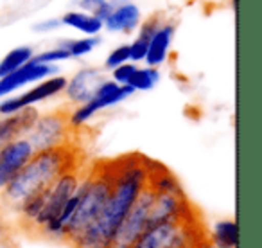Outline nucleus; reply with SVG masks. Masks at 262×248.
<instances>
[{"label":"nucleus","mask_w":262,"mask_h":248,"mask_svg":"<svg viewBox=\"0 0 262 248\" xmlns=\"http://www.w3.org/2000/svg\"><path fill=\"white\" fill-rule=\"evenodd\" d=\"M129 158L131 160L120 164L115 162V175L108 200L97 218L70 239L74 248H108L115 229L147 185V171L140 155Z\"/></svg>","instance_id":"1"},{"label":"nucleus","mask_w":262,"mask_h":248,"mask_svg":"<svg viewBox=\"0 0 262 248\" xmlns=\"http://www.w3.org/2000/svg\"><path fill=\"white\" fill-rule=\"evenodd\" d=\"M77 168V151L72 144L34 151L27 164L15 175V178L0 191L2 201L8 207L18 209L26 198L47 189L61 173Z\"/></svg>","instance_id":"2"},{"label":"nucleus","mask_w":262,"mask_h":248,"mask_svg":"<svg viewBox=\"0 0 262 248\" xmlns=\"http://www.w3.org/2000/svg\"><path fill=\"white\" fill-rule=\"evenodd\" d=\"M113 175H115V164L94 168L90 173L83 175V194H81L74 214L70 216L65 225V241L74 239L81 230L86 229L99 216V212L102 211L106 200H108L110 191H112Z\"/></svg>","instance_id":"3"},{"label":"nucleus","mask_w":262,"mask_h":248,"mask_svg":"<svg viewBox=\"0 0 262 248\" xmlns=\"http://www.w3.org/2000/svg\"><path fill=\"white\" fill-rule=\"evenodd\" d=\"M205 237L198 232L194 221H167L149 223L140 237L131 244V248H176L203 241Z\"/></svg>","instance_id":"4"},{"label":"nucleus","mask_w":262,"mask_h":248,"mask_svg":"<svg viewBox=\"0 0 262 248\" xmlns=\"http://www.w3.org/2000/svg\"><path fill=\"white\" fill-rule=\"evenodd\" d=\"M74 130L69 124V112L54 110V112L40 113L31 130L26 133V139L31 142L34 151L49 150V148L69 144L70 133Z\"/></svg>","instance_id":"5"},{"label":"nucleus","mask_w":262,"mask_h":248,"mask_svg":"<svg viewBox=\"0 0 262 248\" xmlns=\"http://www.w3.org/2000/svg\"><path fill=\"white\" fill-rule=\"evenodd\" d=\"M135 94V90L127 85H117L112 79H104L99 88L95 90L94 97L88 99L83 105H77L72 112H69V124L72 130H77L88 122L97 112L112 106L119 105V102L126 101L129 95Z\"/></svg>","instance_id":"6"},{"label":"nucleus","mask_w":262,"mask_h":248,"mask_svg":"<svg viewBox=\"0 0 262 248\" xmlns=\"http://www.w3.org/2000/svg\"><path fill=\"white\" fill-rule=\"evenodd\" d=\"M155 193L149 187H144L142 193L135 200V203L131 205V209L126 212L122 221L113 232L112 239L108 243V248H131V244L135 243L140 237V234L146 230L147 223H149V211L151 203H153Z\"/></svg>","instance_id":"7"},{"label":"nucleus","mask_w":262,"mask_h":248,"mask_svg":"<svg viewBox=\"0 0 262 248\" xmlns=\"http://www.w3.org/2000/svg\"><path fill=\"white\" fill-rule=\"evenodd\" d=\"M81 171L79 169H70V171H65L43 191L45 200H43V209L38 214V218L34 219L33 226L36 229H41L45 223L52 221V219L58 218V214L61 212L63 205L67 203L70 196L74 194V191L77 189L81 182Z\"/></svg>","instance_id":"8"},{"label":"nucleus","mask_w":262,"mask_h":248,"mask_svg":"<svg viewBox=\"0 0 262 248\" xmlns=\"http://www.w3.org/2000/svg\"><path fill=\"white\" fill-rule=\"evenodd\" d=\"M67 87V77L61 74H54L51 77H45V79L34 83L33 88H29L27 92L15 97H2L0 99V115H11L16 113L18 110L26 108V106L38 105L41 101H47L56 95L63 94Z\"/></svg>","instance_id":"9"},{"label":"nucleus","mask_w":262,"mask_h":248,"mask_svg":"<svg viewBox=\"0 0 262 248\" xmlns=\"http://www.w3.org/2000/svg\"><path fill=\"white\" fill-rule=\"evenodd\" d=\"M167 219L194 221V207L185 193H155L149 211V223Z\"/></svg>","instance_id":"10"},{"label":"nucleus","mask_w":262,"mask_h":248,"mask_svg":"<svg viewBox=\"0 0 262 248\" xmlns=\"http://www.w3.org/2000/svg\"><path fill=\"white\" fill-rule=\"evenodd\" d=\"M33 153L34 148L26 137H18L0 148V191L15 178V175L27 164Z\"/></svg>","instance_id":"11"},{"label":"nucleus","mask_w":262,"mask_h":248,"mask_svg":"<svg viewBox=\"0 0 262 248\" xmlns=\"http://www.w3.org/2000/svg\"><path fill=\"white\" fill-rule=\"evenodd\" d=\"M106 79L101 69L97 67H83L72 77H67V87L63 90L67 101L70 105H83L88 99L94 97L99 85Z\"/></svg>","instance_id":"12"},{"label":"nucleus","mask_w":262,"mask_h":248,"mask_svg":"<svg viewBox=\"0 0 262 248\" xmlns=\"http://www.w3.org/2000/svg\"><path fill=\"white\" fill-rule=\"evenodd\" d=\"M58 72H59L58 65H38V63H33L29 59L26 65L16 69L15 72L0 77V99L8 97L9 94L16 92L18 88L26 87V85L38 83V81L54 76V74H58Z\"/></svg>","instance_id":"13"},{"label":"nucleus","mask_w":262,"mask_h":248,"mask_svg":"<svg viewBox=\"0 0 262 248\" xmlns=\"http://www.w3.org/2000/svg\"><path fill=\"white\" fill-rule=\"evenodd\" d=\"M40 112L36 106H26L11 115H0V148L18 137H26Z\"/></svg>","instance_id":"14"},{"label":"nucleus","mask_w":262,"mask_h":248,"mask_svg":"<svg viewBox=\"0 0 262 248\" xmlns=\"http://www.w3.org/2000/svg\"><path fill=\"white\" fill-rule=\"evenodd\" d=\"M174 34H176V24L171 22V20H164L160 24V27L155 31V34L149 40V45H147L146 58H144L147 67L160 69L167 61L169 54H171V45L172 40H174Z\"/></svg>","instance_id":"15"},{"label":"nucleus","mask_w":262,"mask_h":248,"mask_svg":"<svg viewBox=\"0 0 262 248\" xmlns=\"http://www.w3.org/2000/svg\"><path fill=\"white\" fill-rule=\"evenodd\" d=\"M140 22H142V11L133 0H129L119 8H113L110 16L102 22V29H106L108 33L131 34L139 29Z\"/></svg>","instance_id":"16"},{"label":"nucleus","mask_w":262,"mask_h":248,"mask_svg":"<svg viewBox=\"0 0 262 248\" xmlns=\"http://www.w3.org/2000/svg\"><path fill=\"white\" fill-rule=\"evenodd\" d=\"M162 22H164V16L162 15H153L147 20H142V22H140L137 38L131 42V44H127V47H129V61H133V63L144 61L151 36H153L155 31L160 27Z\"/></svg>","instance_id":"17"},{"label":"nucleus","mask_w":262,"mask_h":248,"mask_svg":"<svg viewBox=\"0 0 262 248\" xmlns=\"http://www.w3.org/2000/svg\"><path fill=\"white\" fill-rule=\"evenodd\" d=\"M61 26H67L70 29H76L77 33H81L83 36H97L102 31V22L99 18H95L90 13H84L81 9H72L67 11L63 16H59Z\"/></svg>","instance_id":"18"},{"label":"nucleus","mask_w":262,"mask_h":248,"mask_svg":"<svg viewBox=\"0 0 262 248\" xmlns=\"http://www.w3.org/2000/svg\"><path fill=\"white\" fill-rule=\"evenodd\" d=\"M239 243V225L235 219H219L212 226L210 244L215 248H237Z\"/></svg>","instance_id":"19"},{"label":"nucleus","mask_w":262,"mask_h":248,"mask_svg":"<svg viewBox=\"0 0 262 248\" xmlns=\"http://www.w3.org/2000/svg\"><path fill=\"white\" fill-rule=\"evenodd\" d=\"M33 56H34V49L31 45H18V47L11 49L4 58L0 59V77L15 72L16 69L26 65Z\"/></svg>","instance_id":"20"},{"label":"nucleus","mask_w":262,"mask_h":248,"mask_svg":"<svg viewBox=\"0 0 262 248\" xmlns=\"http://www.w3.org/2000/svg\"><path fill=\"white\" fill-rule=\"evenodd\" d=\"M162 74L157 67H137L135 72L131 74L127 87H131L135 92H147L153 90L160 81Z\"/></svg>","instance_id":"21"},{"label":"nucleus","mask_w":262,"mask_h":248,"mask_svg":"<svg viewBox=\"0 0 262 248\" xmlns=\"http://www.w3.org/2000/svg\"><path fill=\"white\" fill-rule=\"evenodd\" d=\"M58 45H61L72 58H83V56L90 54L92 51L101 45V36H83V38H70V40H63Z\"/></svg>","instance_id":"22"},{"label":"nucleus","mask_w":262,"mask_h":248,"mask_svg":"<svg viewBox=\"0 0 262 248\" xmlns=\"http://www.w3.org/2000/svg\"><path fill=\"white\" fill-rule=\"evenodd\" d=\"M74 4H76L77 9H81L84 13H90V15H94L101 22H104L110 16V13L113 11L112 4H110L108 0H76Z\"/></svg>","instance_id":"23"},{"label":"nucleus","mask_w":262,"mask_h":248,"mask_svg":"<svg viewBox=\"0 0 262 248\" xmlns=\"http://www.w3.org/2000/svg\"><path fill=\"white\" fill-rule=\"evenodd\" d=\"M70 59V54L61 47V45H56V47L49 49V51L43 52H34V56L31 58L33 63H38V65H58L59 61H67Z\"/></svg>","instance_id":"24"},{"label":"nucleus","mask_w":262,"mask_h":248,"mask_svg":"<svg viewBox=\"0 0 262 248\" xmlns=\"http://www.w3.org/2000/svg\"><path fill=\"white\" fill-rule=\"evenodd\" d=\"M126 61H129V47H127V44H122V45H119V47H115L106 56L104 69L113 70L115 67L122 65V63H126Z\"/></svg>","instance_id":"25"},{"label":"nucleus","mask_w":262,"mask_h":248,"mask_svg":"<svg viewBox=\"0 0 262 248\" xmlns=\"http://www.w3.org/2000/svg\"><path fill=\"white\" fill-rule=\"evenodd\" d=\"M135 69H137V63L133 61H126L122 65L115 67L112 70V81H115L117 85H127V81H129L131 74L135 72Z\"/></svg>","instance_id":"26"},{"label":"nucleus","mask_w":262,"mask_h":248,"mask_svg":"<svg viewBox=\"0 0 262 248\" xmlns=\"http://www.w3.org/2000/svg\"><path fill=\"white\" fill-rule=\"evenodd\" d=\"M61 27V20L59 16H54V18H45L40 20L33 26V31L38 34H43V33H52V31H58Z\"/></svg>","instance_id":"27"},{"label":"nucleus","mask_w":262,"mask_h":248,"mask_svg":"<svg viewBox=\"0 0 262 248\" xmlns=\"http://www.w3.org/2000/svg\"><path fill=\"white\" fill-rule=\"evenodd\" d=\"M207 241H198V243H190V244H182V246H176V248H207Z\"/></svg>","instance_id":"28"},{"label":"nucleus","mask_w":262,"mask_h":248,"mask_svg":"<svg viewBox=\"0 0 262 248\" xmlns=\"http://www.w3.org/2000/svg\"><path fill=\"white\" fill-rule=\"evenodd\" d=\"M110 4H112V8H119V6L126 4V2H129V0H108Z\"/></svg>","instance_id":"29"},{"label":"nucleus","mask_w":262,"mask_h":248,"mask_svg":"<svg viewBox=\"0 0 262 248\" xmlns=\"http://www.w3.org/2000/svg\"><path fill=\"white\" fill-rule=\"evenodd\" d=\"M2 234H4V223H2V219H0V237H2Z\"/></svg>","instance_id":"30"},{"label":"nucleus","mask_w":262,"mask_h":248,"mask_svg":"<svg viewBox=\"0 0 262 248\" xmlns=\"http://www.w3.org/2000/svg\"><path fill=\"white\" fill-rule=\"evenodd\" d=\"M232 8H233V11L237 9V0H232Z\"/></svg>","instance_id":"31"},{"label":"nucleus","mask_w":262,"mask_h":248,"mask_svg":"<svg viewBox=\"0 0 262 248\" xmlns=\"http://www.w3.org/2000/svg\"><path fill=\"white\" fill-rule=\"evenodd\" d=\"M207 248H215V246H212V244H210V243H208V244H207Z\"/></svg>","instance_id":"32"}]
</instances>
